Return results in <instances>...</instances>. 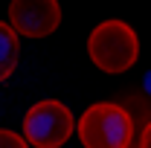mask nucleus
Here are the masks:
<instances>
[{
	"label": "nucleus",
	"instance_id": "6",
	"mask_svg": "<svg viewBox=\"0 0 151 148\" xmlns=\"http://www.w3.org/2000/svg\"><path fill=\"white\" fill-rule=\"evenodd\" d=\"M0 148H29V145H26V139H23L20 134L0 128Z\"/></svg>",
	"mask_w": 151,
	"mask_h": 148
},
{
	"label": "nucleus",
	"instance_id": "1",
	"mask_svg": "<svg viewBox=\"0 0 151 148\" xmlns=\"http://www.w3.org/2000/svg\"><path fill=\"white\" fill-rule=\"evenodd\" d=\"M87 52L105 73H125L139 58V38L125 20H102L87 38Z\"/></svg>",
	"mask_w": 151,
	"mask_h": 148
},
{
	"label": "nucleus",
	"instance_id": "2",
	"mask_svg": "<svg viewBox=\"0 0 151 148\" xmlns=\"http://www.w3.org/2000/svg\"><path fill=\"white\" fill-rule=\"evenodd\" d=\"M78 139L84 148H131L134 122L125 108L113 102H96L78 119Z\"/></svg>",
	"mask_w": 151,
	"mask_h": 148
},
{
	"label": "nucleus",
	"instance_id": "3",
	"mask_svg": "<svg viewBox=\"0 0 151 148\" xmlns=\"http://www.w3.org/2000/svg\"><path fill=\"white\" fill-rule=\"evenodd\" d=\"M76 131L73 113L55 99H44L32 105L23 116V139L32 148H61Z\"/></svg>",
	"mask_w": 151,
	"mask_h": 148
},
{
	"label": "nucleus",
	"instance_id": "5",
	"mask_svg": "<svg viewBox=\"0 0 151 148\" xmlns=\"http://www.w3.org/2000/svg\"><path fill=\"white\" fill-rule=\"evenodd\" d=\"M18 58H20V44L18 35L9 23L0 20V81H6L9 75L15 73L18 67Z\"/></svg>",
	"mask_w": 151,
	"mask_h": 148
},
{
	"label": "nucleus",
	"instance_id": "4",
	"mask_svg": "<svg viewBox=\"0 0 151 148\" xmlns=\"http://www.w3.org/2000/svg\"><path fill=\"white\" fill-rule=\"evenodd\" d=\"M9 20H12L15 35L47 38L61 23V6H58V0H12Z\"/></svg>",
	"mask_w": 151,
	"mask_h": 148
},
{
	"label": "nucleus",
	"instance_id": "7",
	"mask_svg": "<svg viewBox=\"0 0 151 148\" xmlns=\"http://www.w3.org/2000/svg\"><path fill=\"white\" fill-rule=\"evenodd\" d=\"M139 148H151V122L145 125V131H142V139H139Z\"/></svg>",
	"mask_w": 151,
	"mask_h": 148
}]
</instances>
